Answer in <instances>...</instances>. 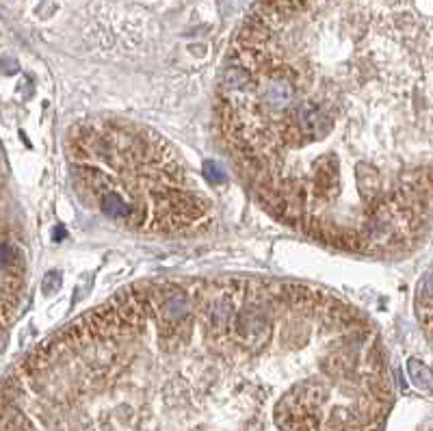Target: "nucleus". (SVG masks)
Wrapping results in <instances>:
<instances>
[{"label": "nucleus", "instance_id": "obj_1", "mask_svg": "<svg viewBox=\"0 0 433 431\" xmlns=\"http://www.w3.org/2000/svg\"><path fill=\"white\" fill-rule=\"evenodd\" d=\"M214 113L273 219L358 256L412 250L433 221V0H258Z\"/></svg>", "mask_w": 433, "mask_h": 431}, {"label": "nucleus", "instance_id": "obj_2", "mask_svg": "<svg viewBox=\"0 0 433 431\" xmlns=\"http://www.w3.org/2000/svg\"><path fill=\"white\" fill-rule=\"evenodd\" d=\"M70 180L83 204L146 236H193L214 219L206 186L156 130L117 117H89L65 139Z\"/></svg>", "mask_w": 433, "mask_h": 431}, {"label": "nucleus", "instance_id": "obj_3", "mask_svg": "<svg viewBox=\"0 0 433 431\" xmlns=\"http://www.w3.org/2000/svg\"><path fill=\"white\" fill-rule=\"evenodd\" d=\"M416 316L427 338L433 342V266L422 278L418 292H416Z\"/></svg>", "mask_w": 433, "mask_h": 431}, {"label": "nucleus", "instance_id": "obj_4", "mask_svg": "<svg viewBox=\"0 0 433 431\" xmlns=\"http://www.w3.org/2000/svg\"><path fill=\"white\" fill-rule=\"evenodd\" d=\"M410 377H412V382H414L418 388L433 392V371H429L425 364L412 360V362H410Z\"/></svg>", "mask_w": 433, "mask_h": 431}]
</instances>
